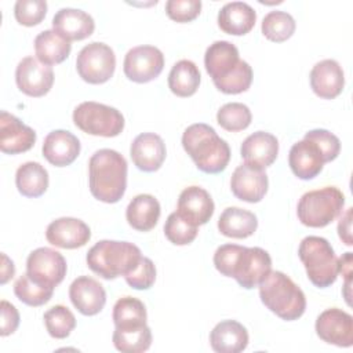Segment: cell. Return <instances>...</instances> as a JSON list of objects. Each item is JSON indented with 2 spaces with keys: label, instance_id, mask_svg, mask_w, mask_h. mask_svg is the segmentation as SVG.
<instances>
[{
  "label": "cell",
  "instance_id": "cell-1",
  "mask_svg": "<svg viewBox=\"0 0 353 353\" xmlns=\"http://www.w3.org/2000/svg\"><path fill=\"white\" fill-rule=\"evenodd\" d=\"M214 265L221 274L233 277L245 290H252L272 270V258L261 247L223 244L214 254Z\"/></svg>",
  "mask_w": 353,
  "mask_h": 353
},
{
  "label": "cell",
  "instance_id": "cell-2",
  "mask_svg": "<svg viewBox=\"0 0 353 353\" xmlns=\"http://www.w3.org/2000/svg\"><path fill=\"white\" fill-rule=\"evenodd\" d=\"M91 194L103 203H117L127 188V161L113 149L97 150L88 161Z\"/></svg>",
  "mask_w": 353,
  "mask_h": 353
},
{
  "label": "cell",
  "instance_id": "cell-3",
  "mask_svg": "<svg viewBox=\"0 0 353 353\" xmlns=\"http://www.w3.org/2000/svg\"><path fill=\"white\" fill-rule=\"evenodd\" d=\"M182 146L196 167L205 174L222 172L230 160L228 142L204 123L192 124L183 131Z\"/></svg>",
  "mask_w": 353,
  "mask_h": 353
},
{
  "label": "cell",
  "instance_id": "cell-4",
  "mask_svg": "<svg viewBox=\"0 0 353 353\" xmlns=\"http://www.w3.org/2000/svg\"><path fill=\"white\" fill-rule=\"evenodd\" d=\"M262 303L283 320H298L306 309L303 291L283 272L270 270L259 283Z\"/></svg>",
  "mask_w": 353,
  "mask_h": 353
},
{
  "label": "cell",
  "instance_id": "cell-5",
  "mask_svg": "<svg viewBox=\"0 0 353 353\" xmlns=\"http://www.w3.org/2000/svg\"><path fill=\"white\" fill-rule=\"evenodd\" d=\"M141 250L128 241L101 240L87 252L88 268L105 280H113L132 272L139 263Z\"/></svg>",
  "mask_w": 353,
  "mask_h": 353
},
{
  "label": "cell",
  "instance_id": "cell-6",
  "mask_svg": "<svg viewBox=\"0 0 353 353\" xmlns=\"http://www.w3.org/2000/svg\"><path fill=\"white\" fill-rule=\"evenodd\" d=\"M307 279L319 288H327L338 277V258L327 239L319 236L305 237L298 248Z\"/></svg>",
  "mask_w": 353,
  "mask_h": 353
},
{
  "label": "cell",
  "instance_id": "cell-7",
  "mask_svg": "<svg viewBox=\"0 0 353 353\" xmlns=\"http://www.w3.org/2000/svg\"><path fill=\"white\" fill-rule=\"evenodd\" d=\"M343 205V193L335 186H325L306 192L298 201L296 214L302 225L324 228L342 212Z\"/></svg>",
  "mask_w": 353,
  "mask_h": 353
},
{
  "label": "cell",
  "instance_id": "cell-8",
  "mask_svg": "<svg viewBox=\"0 0 353 353\" xmlns=\"http://www.w3.org/2000/svg\"><path fill=\"white\" fill-rule=\"evenodd\" d=\"M73 121L83 132L105 138L117 137L124 128V117L120 110L94 101L76 106Z\"/></svg>",
  "mask_w": 353,
  "mask_h": 353
},
{
  "label": "cell",
  "instance_id": "cell-9",
  "mask_svg": "<svg viewBox=\"0 0 353 353\" xmlns=\"http://www.w3.org/2000/svg\"><path fill=\"white\" fill-rule=\"evenodd\" d=\"M116 55L113 50L101 41L84 46L77 54L76 69L79 76L90 84L106 83L114 73Z\"/></svg>",
  "mask_w": 353,
  "mask_h": 353
},
{
  "label": "cell",
  "instance_id": "cell-10",
  "mask_svg": "<svg viewBox=\"0 0 353 353\" xmlns=\"http://www.w3.org/2000/svg\"><path fill=\"white\" fill-rule=\"evenodd\" d=\"M63 255L52 248L40 247L33 250L26 259V273L37 283L55 288L66 276Z\"/></svg>",
  "mask_w": 353,
  "mask_h": 353
},
{
  "label": "cell",
  "instance_id": "cell-11",
  "mask_svg": "<svg viewBox=\"0 0 353 353\" xmlns=\"http://www.w3.org/2000/svg\"><path fill=\"white\" fill-rule=\"evenodd\" d=\"M164 68V55L154 46H138L124 57L123 70L128 80L135 83H149L159 77Z\"/></svg>",
  "mask_w": 353,
  "mask_h": 353
},
{
  "label": "cell",
  "instance_id": "cell-12",
  "mask_svg": "<svg viewBox=\"0 0 353 353\" xmlns=\"http://www.w3.org/2000/svg\"><path fill=\"white\" fill-rule=\"evenodd\" d=\"M15 81L23 94L39 98L51 90L54 70L34 57H25L19 61L15 69Z\"/></svg>",
  "mask_w": 353,
  "mask_h": 353
},
{
  "label": "cell",
  "instance_id": "cell-13",
  "mask_svg": "<svg viewBox=\"0 0 353 353\" xmlns=\"http://www.w3.org/2000/svg\"><path fill=\"white\" fill-rule=\"evenodd\" d=\"M316 334L327 343L349 347L353 345V317L342 309L330 307L316 320Z\"/></svg>",
  "mask_w": 353,
  "mask_h": 353
},
{
  "label": "cell",
  "instance_id": "cell-14",
  "mask_svg": "<svg viewBox=\"0 0 353 353\" xmlns=\"http://www.w3.org/2000/svg\"><path fill=\"white\" fill-rule=\"evenodd\" d=\"M268 186L269 181L263 168L244 163L239 165L232 174L230 189L233 194L241 201H261L268 192Z\"/></svg>",
  "mask_w": 353,
  "mask_h": 353
},
{
  "label": "cell",
  "instance_id": "cell-15",
  "mask_svg": "<svg viewBox=\"0 0 353 353\" xmlns=\"http://www.w3.org/2000/svg\"><path fill=\"white\" fill-rule=\"evenodd\" d=\"M36 142V132L14 114L0 112V150L7 154L28 152Z\"/></svg>",
  "mask_w": 353,
  "mask_h": 353
},
{
  "label": "cell",
  "instance_id": "cell-16",
  "mask_svg": "<svg viewBox=\"0 0 353 353\" xmlns=\"http://www.w3.org/2000/svg\"><path fill=\"white\" fill-rule=\"evenodd\" d=\"M46 239L55 247L73 250L88 243L91 239V230L88 225L81 219L62 216L52 221L47 226Z\"/></svg>",
  "mask_w": 353,
  "mask_h": 353
},
{
  "label": "cell",
  "instance_id": "cell-17",
  "mask_svg": "<svg viewBox=\"0 0 353 353\" xmlns=\"http://www.w3.org/2000/svg\"><path fill=\"white\" fill-rule=\"evenodd\" d=\"M69 298L81 314L94 316L103 309L106 303V291L95 279L80 276L70 284Z\"/></svg>",
  "mask_w": 353,
  "mask_h": 353
},
{
  "label": "cell",
  "instance_id": "cell-18",
  "mask_svg": "<svg viewBox=\"0 0 353 353\" xmlns=\"http://www.w3.org/2000/svg\"><path fill=\"white\" fill-rule=\"evenodd\" d=\"M167 150L165 143L160 135L154 132H142L131 143L130 156L138 170L145 172L157 171L164 159Z\"/></svg>",
  "mask_w": 353,
  "mask_h": 353
},
{
  "label": "cell",
  "instance_id": "cell-19",
  "mask_svg": "<svg viewBox=\"0 0 353 353\" xmlns=\"http://www.w3.org/2000/svg\"><path fill=\"white\" fill-rule=\"evenodd\" d=\"M214 210L215 205L210 193L200 186H189L179 194L176 212L194 226L205 225L211 219Z\"/></svg>",
  "mask_w": 353,
  "mask_h": 353
},
{
  "label": "cell",
  "instance_id": "cell-20",
  "mask_svg": "<svg viewBox=\"0 0 353 353\" xmlns=\"http://www.w3.org/2000/svg\"><path fill=\"white\" fill-rule=\"evenodd\" d=\"M310 87L323 99L336 98L345 87L342 66L335 59H323L310 70Z\"/></svg>",
  "mask_w": 353,
  "mask_h": 353
},
{
  "label": "cell",
  "instance_id": "cell-21",
  "mask_svg": "<svg viewBox=\"0 0 353 353\" xmlns=\"http://www.w3.org/2000/svg\"><path fill=\"white\" fill-rule=\"evenodd\" d=\"M324 157L316 143L302 139L294 143L288 153V164L295 176L303 181L317 176L324 165Z\"/></svg>",
  "mask_w": 353,
  "mask_h": 353
},
{
  "label": "cell",
  "instance_id": "cell-22",
  "mask_svg": "<svg viewBox=\"0 0 353 353\" xmlns=\"http://www.w3.org/2000/svg\"><path fill=\"white\" fill-rule=\"evenodd\" d=\"M41 150L48 163L55 167H66L80 154V141L70 131L54 130L46 137Z\"/></svg>",
  "mask_w": 353,
  "mask_h": 353
},
{
  "label": "cell",
  "instance_id": "cell-23",
  "mask_svg": "<svg viewBox=\"0 0 353 353\" xmlns=\"http://www.w3.org/2000/svg\"><path fill=\"white\" fill-rule=\"evenodd\" d=\"M240 153L245 164L266 168L279 154V141L270 132L256 131L243 141Z\"/></svg>",
  "mask_w": 353,
  "mask_h": 353
},
{
  "label": "cell",
  "instance_id": "cell-24",
  "mask_svg": "<svg viewBox=\"0 0 353 353\" xmlns=\"http://www.w3.org/2000/svg\"><path fill=\"white\" fill-rule=\"evenodd\" d=\"M237 47L226 40L214 41L204 54V66L212 81L229 76L240 63Z\"/></svg>",
  "mask_w": 353,
  "mask_h": 353
},
{
  "label": "cell",
  "instance_id": "cell-25",
  "mask_svg": "<svg viewBox=\"0 0 353 353\" xmlns=\"http://www.w3.org/2000/svg\"><path fill=\"white\" fill-rule=\"evenodd\" d=\"M52 28L66 40H83L95 29L94 18L77 8H61L52 18Z\"/></svg>",
  "mask_w": 353,
  "mask_h": 353
},
{
  "label": "cell",
  "instance_id": "cell-26",
  "mask_svg": "<svg viewBox=\"0 0 353 353\" xmlns=\"http://www.w3.org/2000/svg\"><path fill=\"white\" fill-rule=\"evenodd\" d=\"M248 332L236 320L218 323L210 334V345L218 353H240L248 346Z\"/></svg>",
  "mask_w": 353,
  "mask_h": 353
},
{
  "label": "cell",
  "instance_id": "cell-27",
  "mask_svg": "<svg viewBox=\"0 0 353 353\" xmlns=\"http://www.w3.org/2000/svg\"><path fill=\"white\" fill-rule=\"evenodd\" d=\"M256 21L255 10L244 1L226 3L218 12V26L228 34L243 36L248 33Z\"/></svg>",
  "mask_w": 353,
  "mask_h": 353
},
{
  "label": "cell",
  "instance_id": "cell-28",
  "mask_svg": "<svg viewBox=\"0 0 353 353\" xmlns=\"http://www.w3.org/2000/svg\"><path fill=\"white\" fill-rule=\"evenodd\" d=\"M160 203L152 194L135 196L125 210V218L128 225L139 232L152 230L160 218Z\"/></svg>",
  "mask_w": 353,
  "mask_h": 353
},
{
  "label": "cell",
  "instance_id": "cell-29",
  "mask_svg": "<svg viewBox=\"0 0 353 353\" xmlns=\"http://www.w3.org/2000/svg\"><path fill=\"white\" fill-rule=\"evenodd\" d=\"M258 219L254 212L239 207H228L218 219L219 232L232 239H245L254 234Z\"/></svg>",
  "mask_w": 353,
  "mask_h": 353
},
{
  "label": "cell",
  "instance_id": "cell-30",
  "mask_svg": "<svg viewBox=\"0 0 353 353\" xmlns=\"http://www.w3.org/2000/svg\"><path fill=\"white\" fill-rule=\"evenodd\" d=\"M70 50V41L62 37L54 29L43 30L34 39V51L37 59L48 66L63 62L69 57Z\"/></svg>",
  "mask_w": 353,
  "mask_h": 353
},
{
  "label": "cell",
  "instance_id": "cell-31",
  "mask_svg": "<svg viewBox=\"0 0 353 353\" xmlns=\"http://www.w3.org/2000/svg\"><path fill=\"white\" fill-rule=\"evenodd\" d=\"M15 185L22 196L40 197L48 188V172L40 163L26 161L17 170Z\"/></svg>",
  "mask_w": 353,
  "mask_h": 353
},
{
  "label": "cell",
  "instance_id": "cell-32",
  "mask_svg": "<svg viewBox=\"0 0 353 353\" xmlns=\"http://www.w3.org/2000/svg\"><path fill=\"white\" fill-rule=\"evenodd\" d=\"M200 70L197 65L189 59L178 61L168 74V87L176 97H190L200 85Z\"/></svg>",
  "mask_w": 353,
  "mask_h": 353
},
{
  "label": "cell",
  "instance_id": "cell-33",
  "mask_svg": "<svg viewBox=\"0 0 353 353\" xmlns=\"http://www.w3.org/2000/svg\"><path fill=\"white\" fill-rule=\"evenodd\" d=\"M113 323L116 328H137L146 324V307L134 296H123L113 306Z\"/></svg>",
  "mask_w": 353,
  "mask_h": 353
},
{
  "label": "cell",
  "instance_id": "cell-34",
  "mask_svg": "<svg viewBox=\"0 0 353 353\" xmlns=\"http://www.w3.org/2000/svg\"><path fill=\"white\" fill-rule=\"evenodd\" d=\"M112 339L119 352L142 353L152 345V331L146 324L137 328H114Z\"/></svg>",
  "mask_w": 353,
  "mask_h": 353
},
{
  "label": "cell",
  "instance_id": "cell-35",
  "mask_svg": "<svg viewBox=\"0 0 353 353\" xmlns=\"http://www.w3.org/2000/svg\"><path fill=\"white\" fill-rule=\"evenodd\" d=\"M262 33L270 41L281 43L290 39L296 28L295 19L285 11H270L262 19Z\"/></svg>",
  "mask_w": 353,
  "mask_h": 353
},
{
  "label": "cell",
  "instance_id": "cell-36",
  "mask_svg": "<svg viewBox=\"0 0 353 353\" xmlns=\"http://www.w3.org/2000/svg\"><path fill=\"white\" fill-rule=\"evenodd\" d=\"M14 294L28 306H41L51 299L54 288L34 281L28 273H25L15 281Z\"/></svg>",
  "mask_w": 353,
  "mask_h": 353
},
{
  "label": "cell",
  "instance_id": "cell-37",
  "mask_svg": "<svg viewBox=\"0 0 353 353\" xmlns=\"http://www.w3.org/2000/svg\"><path fill=\"white\" fill-rule=\"evenodd\" d=\"M252 120L251 110L247 105L240 102H230L221 106L216 113L218 124L230 132H237L245 130Z\"/></svg>",
  "mask_w": 353,
  "mask_h": 353
},
{
  "label": "cell",
  "instance_id": "cell-38",
  "mask_svg": "<svg viewBox=\"0 0 353 353\" xmlns=\"http://www.w3.org/2000/svg\"><path fill=\"white\" fill-rule=\"evenodd\" d=\"M43 319L48 334L57 339H63L69 336L76 327L74 314L63 305H55L50 307L44 313Z\"/></svg>",
  "mask_w": 353,
  "mask_h": 353
},
{
  "label": "cell",
  "instance_id": "cell-39",
  "mask_svg": "<svg viewBox=\"0 0 353 353\" xmlns=\"http://www.w3.org/2000/svg\"><path fill=\"white\" fill-rule=\"evenodd\" d=\"M197 232V226L189 223L176 211L170 214L164 223V234L175 245L190 244L196 239Z\"/></svg>",
  "mask_w": 353,
  "mask_h": 353
},
{
  "label": "cell",
  "instance_id": "cell-40",
  "mask_svg": "<svg viewBox=\"0 0 353 353\" xmlns=\"http://www.w3.org/2000/svg\"><path fill=\"white\" fill-rule=\"evenodd\" d=\"M252 83V69L245 61H240L239 66L225 79L214 81L215 87L223 94H240L250 88Z\"/></svg>",
  "mask_w": 353,
  "mask_h": 353
},
{
  "label": "cell",
  "instance_id": "cell-41",
  "mask_svg": "<svg viewBox=\"0 0 353 353\" xmlns=\"http://www.w3.org/2000/svg\"><path fill=\"white\" fill-rule=\"evenodd\" d=\"M47 14L44 0H18L14 6L15 19L23 26L39 25Z\"/></svg>",
  "mask_w": 353,
  "mask_h": 353
},
{
  "label": "cell",
  "instance_id": "cell-42",
  "mask_svg": "<svg viewBox=\"0 0 353 353\" xmlns=\"http://www.w3.org/2000/svg\"><path fill=\"white\" fill-rule=\"evenodd\" d=\"M303 138L309 139L317 145V148L323 153L325 163L335 160L341 152L339 138L336 135H334L332 132H330L328 130H323V128L310 130L305 134Z\"/></svg>",
  "mask_w": 353,
  "mask_h": 353
},
{
  "label": "cell",
  "instance_id": "cell-43",
  "mask_svg": "<svg viewBox=\"0 0 353 353\" xmlns=\"http://www.w3.org/2000/svg\"><path fill=\"white\" fill-rule=\"evenodd\" d=\"M127 284L134 290H149L156 280V266L148 256H142L137 268L124 276Z\"/></svg>",
  "mask_w": 353,
  "mask_h": 353
},
{
  "label": "cell",
  "instance_id": "cell-44",
  "mask_svg": "<svg viewBox=\"0 0 353 353\" xmlns=\"http://www.w3.org/2000/svg\"><path fill=\"white\" fill-rule=\"evenodd\" d=\"M201 11L200 0H168L165 3L167 15L175 22H190Z\"/></svg>",
  "mask_w": 353,
  "mask_h": 353
},
{
  "label": "cell",
  "instance_id": "cell-45",
  "mask_svg": "<svg viewBox=\"0 0 353 353\" xmlns=\"http://www.w3.org/2000/svg\"><path fill=\"white\" fill-rule=\"evenodd\" d=\"M0 309H1V331H0V335L7 336V335L17 331V328L19 325V313H18L17 307L12 303H10L8 301H4V299L0 303Z\"/></svg>",
  "mask_w": 353,
  "mask_h": 353
},
{
  "label": "cell",
  "instance_id": "cell-46",
  "mask_svg": "<svg viewBox=\"0 0 353 353\" xmlns=\"http://www.w3.org/2000/svg\"><path fill=\"white\" fill-rule=\"evenodd\" d=\"M338 234L346 245L353 244V240H352V208H347L346 212L341 216L339 223H338Z\"/></svg>",
  "mask_w": 353,
  "mask_h": 353
},
{
  "label": "cell",
  "instance_id": "cell-47",
  "mask_svg": "<svg viewBox=\"0 0 353 353\" xmlns=\"http://www.w3.org/2000/svg\"><path fill=\"white\" fill-rule=\"evenodd\" d=\"M1 259H3V265H1V280H0V283L6 284L10 279L14 277L15 266H14L12 261L6 254H1Z\"/></svg>",
  "mask_w": 353,
  "mask_h": 353
}]
</instances>
